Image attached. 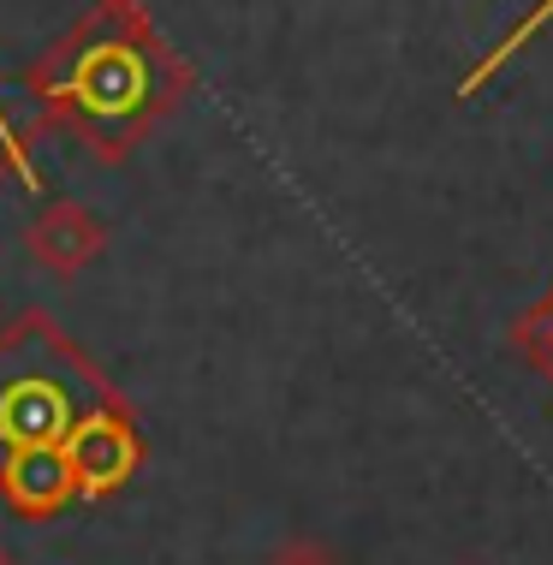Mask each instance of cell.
<instances>
[{"instance_id":"cell-1","label":"cell","mask_w":553,"mask_h":565,"mask_svg":"<svg viewBox=\"0 0 553 565\" xmlns=\"http://www.w3.org/2000/svg\"><path fill=\"white\" fill-rule=\"evenodd\" d=\"M107 66L114 72H102V60L89 54L84 60V78H78V96L89 102V108H131L137 96H143V72H137V60L131 54H107Z\"/></svg>"},{"instance_id":"cell-2","label":"cell","mask_w":553,"mask_h":565,"mask_svg":"<svg viewBox=\"0 0 553 565\" xmlns=\"http://www.w3.org/2000/svg\"><path fill=\"white\" fill-rule=\"evenodd\" d=\"M547 19H553V0H547V7H542V12H530V19H524V24H518V30H512V36H506V42H500V49H494V54H488V60H482V66H476V72H470V78H465V96H470V89H476V84H482V78H488V72H500V60H512V54H518V49H524V42H530V36H535V30H542Z\"/></svg>"},{"instance_id":"cell-3","label":"cell","mask_w":553,"mask_h":565,"mask_svg":"<svg viewBox=\"0 0 553 565\" xmlns=\"http://www.w3.org/2000/svg\"><path fill=\"white\" fill-rule=\"evenodd\" d=\"M280 565H321V559H280Z\"/></svg>"}]
</instances>
